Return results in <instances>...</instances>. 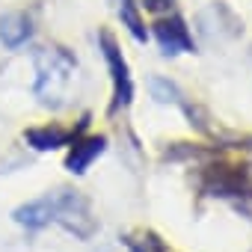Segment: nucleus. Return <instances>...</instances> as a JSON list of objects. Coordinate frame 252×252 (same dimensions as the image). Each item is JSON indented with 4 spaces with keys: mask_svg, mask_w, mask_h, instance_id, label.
<instances>
[{
    "mask_svg": "<svg viewBox=\"0 0 252 252\" xmlns=\"http://www.w3.org/2000/svg\"><path fill=\"white\" fill-rule=\"evenodd\" d=\"M15 222H21L27 228H42L48 222H57L80 240H89L98 231L92 208L77 190H57V193H48L42 199L21 205L15 211Z\"/></svg>",
    "mask_w": 252,
    "mask_h": 252,
    "instance_id": "f257e3e1",
    "label": "nucleus"
},
{
    "mask_svg": "<svg viewBox=\"0 0 252 252\" xmlns=\"http://www.w3.org/2000/svg\"><path fill=\"white\" fill-rule=\"evenodd\" d=\"M74 57L63 48H42L36 51V95L45 104H60L71 74H74Z\"/></svg>",
    "mask_w": 252,
    "mask_h": 252,
    "instance_id": "f03ea898",
    "label": "nucleus"
},
{
    "mask_svg": "<svg viewBox=\"0 0 252 252\" xmlns=\"http://www.w3.org/2000/svg\"><path fill=\"white\" fill-rule=\"evenodd\" d=\"M98 42H101V54H104V60H107L110 80H113V104H110V113H116V110H125V107L131 104V98H134V80H131L128 63H125V57H122L116 39H113L107 30H101Z\"/></svg>",
    "mask_w": 252,
    "mask_h": 252,
    "instance_id": "7ed1b4c3",
    "label": "nucleus"
},
{
    "mask_svg": "<svg viewBox=\"0 0 252 252\" xmlns=\"http://www.w3.org/2000/svg\"><path fill=\"white\" fill-rule=\"evenodd\" d=\"M202 190L208 196H252V178L243 166H208L202 175Z\"/></svg>",
    "mask_w": 252,
    "mask_h": 252,
    "instance_id": "20e7f679",
    "label": "nucleus"
},
{
    "mask_svg": "<svg viewBox=\"0 0 252 252\" xmlns=\"http://www.w3.org/2000/svg\"><path fill=\"white\" fill-rule=\"evenodd\" d=\"M155 39L160 45V51L166 57H175V54H193V36L187 30V24L178 18V15H169V18H160L155 24Z\"/></svg>",
    "mask_w": 252,
    "mask_h": 252,
    "instance_id": "39448f33",
    "label": "nucleus"
},
{
    "mask_svg": "<svg viewBox=\"0 0 252 252\" xmlns=\"http://www.w3.org/2000/svg\"><path fill=\"white\" fill-rule=\"evenodd\" d=\"M86 122L89 119H83L80 125H77V131H65V128H60V125H45V128H30V131H24V140L36 149V152H54V149H60V146H68V143H74L77 140V134L86 128Z\"/></svg>",
    "mask_w": 252,
    "mask_h": 252,
    "instance_id": "423d86ee",
    "label": "nucleus"
},
{
    "mask_svg": "<svg viewBox=\"0 0 252 252\" xmlns=\"http://www.w3.org/2000/svg\"><path fill=\"white\" fill-rule=\"evenodd\" d=\"M104 149H107V137H104V134L86 137V140H74V146H71V152H68V158H65V169H68L71 175H83V172L89 169V163L104 155Z\"/></svg>",
    "mask_w": 252,
    "mask_h": 252,
    "instance_id": "0eeeda50",
    "label": "nucleus"
},
{
    "mask_svg": "<svg viewBox=\"0 0 252 252\" xmlns=\"http://www.w3.org/2000/svg\"><path fill=\"white\" fill-rule=\"evenodd\" d=\"M33 27H30V18L21 15V12H9L0 18V42H3L6 48H21L27 39H30Z\"/></svg>",
    "mask_w": 252,
    "mask_h": 252,
    "instance_id": "6e6552de",
    "label": "nucleus"
},
{
    "mask_svg": "<svg viewBox=\"0 0 252 252\" xmlns=\"http://www.w3.org/2000/svg\"><path fill=\"white\" fill-rule=\"evenodd\" d=\"M125 246H128L131 252H166L163 240L155 231H149V228H140V231L125 234Z\"/></svg>",
    "mask_w": 252,
    "mask_h": 252,
    "instance_id": "1a4fd4ad",
    "label": "nucleus"
},
{
    "mask_svg": "<svg viewBox=\"0 0 252 252\" xmlns=\"http://www.w3.org/2000/svg\"><path fill=\"white\" fill-rule=\"evenodd\" d=\"M119 18H122V24L128 27V33L137 39V42H146V21L140 18V6L134 3V0H122V9H119Z\"/></svg>",
    "mask_w": 252,
    "mask_h": 252,
    "instance_id": "9d476101",
    "label": "nucleus"
},
{
    "mask_svg": "<svg viewBox=\"0 0 252 252\" xmlns=\"http://www.w3.org/2000/svg\"><path fill=\"white\" fill-rule=\"evenodd\" d=\"M152 95L160 101V104H181L184 110H187V104L181 101V92L175 89V83H169V80H163V77H152Z\"/></svg>",
    "mask_w": 252,
    "mask_h": 252,
    "instance_id": "9b49d317",
    "label": "nucleus"
},
{
    "mask_svg": "<svg viewBox=\"0 0 252 252\" xmlns=\"http://www.w3.org/2000/svg\"><path fill=\"white\" fill-rule=\"evenodd\" d=\"M146 3H149L152 9H158V6H163V3H166V0H146Z\"/></svg>",
    "mask_w": 252,
    "mask_h": 252,
    "instance_id": "f8f14e48",
    "label": "nucleus"
}]
</instances>
